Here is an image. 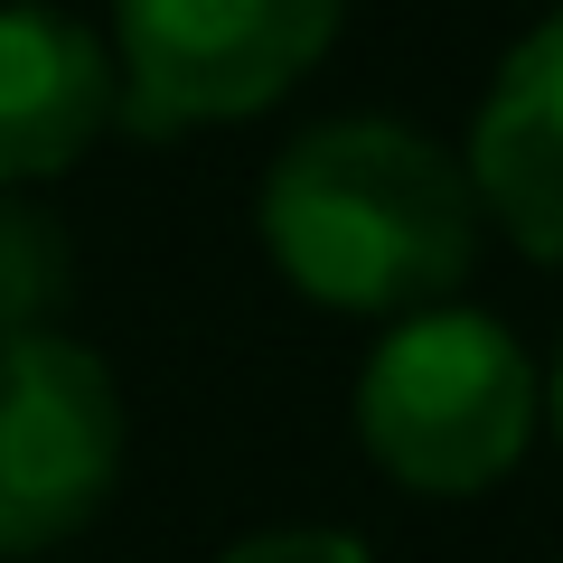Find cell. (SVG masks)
<instances>
[{
    "instance_id": "1",
    "label": "cell",
    "mask_w": 563,
    "mask_h": 563,
    "mask_svg": "<svg viewBox=\"0 0 563 563\" xmlns=\"http://www.w3.org/2000/svg\"><path fill=\"white\" fill-rule=\"evenodd\" d=\"M263 254L273 273L320 310L347 320H413L442 310L479 263V198H470L461 151H442L413 122L339 113L310 122L273 169H263Z\"/></svg>"
},
{
    "instance_id": "5",
    "label": "cell",
    "mask_w": 563,
    "mask_h": 563,
    "mask_svg": "<svg viewBox=\"0 0 563 563\" xmlns=\"http://www.w3.org/2000/svg\"><path fill=\"white\" fill-rule=\"evenodd\" d=\"M122 113L113 47L57 0H0V198L57 179Z\"/></svg>"
},
{
    "instance_id": "2",
    "label": "cell",
    "mask_w": 563,
    "mask_h": 563,
    "mask_svg": "<svg viewBox=\"0 0 563 563\" xmlns=\"http://www.w3.org/2000/svg\"><path fill=\"white\" fill-rule=\"evenodd\" d=\"M544 413L536 357L517 329L470 301L385 320L357 366V442L413 498H479L526 461Z\"/></svg>"
},
{
    "instance_id": "3",
    "label": "cell",
    "mask_w": 563,
    "mask_h": 563,
    "mask_svg": "<svg viewBox=\"0 0 563 563\" xmlns=\"http://www.w3.org/2000/svg\"><path fill=\"white\" fill-rule=\"evenodd\" d=\"M347 0H113V85L132 132L273 113L329 57Z\"/></svg>"
},
{
    "instance_id": "6",
    "label": "cell",
    "mask_w": 563,
    "mask_h": 563,
    "mask_svg": "<svg viewBox=\"0 0 563 563\" xmlns=\"http://www.w3.org/2000/svg\"><path fill=\"white\" fill-rule=\"evenodd\" d=\"M470 198L517 254L563 273V10L498 57L470 122Z\"/></svg>"
},
{
    "instance_id": "7",
    "label": "cell",
    "mask_w": 563,
    "mask_h": 563,
    "mask_svg": "<svg viewBox=\"0 0 563 563\" xmlns=\"http://www.w3.org/2000/svg\"><path fill=\"white\" fill-rule=\"evenodd\" d=\"M76 301V244L47 207L0 198V339H38Z\"/></svg>"
},
{
    "instance_id": "9",
    "label": "cell",
    "mask_w": 563,
    "mask_h": 563,
    "mask_svg": "<svg viewBox=\"0 0 563 563\" xmlns=\"http://www.w3.org/2000/svg\"><path fill=\"white\" fill-rule=\"evenodd\" d=\"M544 422H554V442H563V347H554V376H544Z\"/></svg>"
},
{
    "instance_id": "4",
    "label": "cell",
    "mask_w": 563,
    "mask_h": 563,
    "mask_svg": "<svg viewBox=\"0 0 563 563\" xmlns=\"http://www.w3.org/2000/svg\"><path fill=\"white\" fill-rule=\"evenodd\" d=\"M122 385L85 339H0V554L85 536L122 479Z\"/></svg>"
},
{
    "instance_id": "8",
    "label": "cell",
    "mask_w": 563,
    "mask_h": 563,
    "mask_svg": "<svg viewBox=\"0 0 563 563\" xmlns=\"http://www.w3.org/2000/svg\"><path fill=\"white\" fill-rule=\"evenodd\" d=\"M217 563H376L357 536H339V526H263V536L225 544Z\"/></svg>"
}]
</instances>
